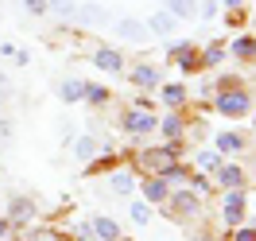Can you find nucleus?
<instances>
[{
    "mask_svg": "<svg viewBox=\"0 0 256 241\" xmlns=\"http://www.w3.org/2000/svg\"><path fill=\"white\" fill-rule=\"evenodd\" d=\"M132 109H144V113H156V97H148V94H140L136 101H132Z\"/></svg>",
    "mask_w": 256,
    "mask_h": 241,
    "instance_id": "obj_38",
    "label": "nucleus"
},
{
    "mask_svg": "<svg viewBox=\"0 0 256 241\" xmlns=\"http://www.w3.org/2000/svg\"><path fill=\"white\" fill-rule=\"evenodd\" d=\"M12 140H16V125L8 117H0V148H8Z\"/></svg>",
    "mask_w": 256,
    "mask_h": 241,
    "instance_id": "obj_33",
    "label": "nucleus"
},
{
    "mask_svg": "<svg viewBox=\"0 0 256 241\" xmlns=\"http://www.w3.org/2000/svg\"><path fill=\"white\" fill-rule=\"evenodd\" d=\"M171 63L178 66V70H182V74H198V70H202V63H198V47H186L182 51V55H175V59H171Z\"/></svg>",
    "mask_w": 256,
    "mask_h": 241,
    "instance_id": "obj_28",
    "label": "nucleus"
},
{
    "mask_svg": "<svg viewBox=\"0 0 256 241\" xmlns=\"http://www.w3.org/2000/svg\"><path fill=\"white\" fill-rule=\"evenodd\" d=\"M82 101H90L94 109H101V105H109V101H112V90H109V86H101V82H86Z\"/></svg>",
    "mask_w": 256,
    "mask_h": 241,
    "instance_id": "obj_22",
    "label": "nucleus"
},
{
    "mask_svg": "<svg viewBox=\"0 0 256 241\" xmlns=\"http://www.w3.org/2000/svg\"><path fill=\"white\" fill-rule=\"evenodd\" d=\"M229 241H256V222L233 225V229H229Z\"/></svg>",
    "mask_w": 256,
    "mask_h": 241,
    "instance_id": "obj_31",
    "label": "nucleus"
},
{
    "mask_svg": "<svg viewBox=\"0 0 256 241\" xmlns=\"http://www.w3.org/2000/svg\"><path fill=\"white\" fill-rule=\"evenodd\" d=\"M8 241H24V237H8Z\"/></svg>",
    "mask_w": 256,
    "mask_h": 241,
    "instance_id": "obj_43",
    "label": "nucleus"
},
{
    "mask_svg": "<svg viewBox=\"0 0 256 241\" xmlns=\"http://www.w3.org/2000/svg\"><path fill=\"white\" fill-rule=\"evenodd\" d=\"M252 171H256V160H252Z\"/></svg>",
    "mask_w": 256,
    "mask_h": 241,
    "instance_id": "obj_44",
    "label": "nucleus"
},
{
    "mask_svg": "<svg viewBox=\"0 0 256 241\" xmlns=\"http://www.w3.org/2000/svg\"><path fill=\"white\" fill-rule=\"evenodd\" d=\"M4 218L16 225V233H24V229H28V225H35V218H39V202H35L32 194H8Z\"/></svg>",
    "mask_w": 256,
    "mask_h": 241,
    "instance_id": "obj_4",
    "label": "nucleus"
},
{
    "mask_svg": "<svg viewBox=\"0 0 256 241\" xmlns=\"http://www.w3.org/2000/svg\"><path fill=\"white\" fill-rule=\"evenodd\" d=\"M90 229H94V241H120L124 237L120 222L109 218V214H94V218H90Z\"/></svg>",
    "mask_w": 256,
    "mask_h": 241,
    "instance_id": "obj_14",
    "label": "nucleus"
},
{
    "mask_svg": "<svg viewBox=\"0 0 256 241\" xmlns=\"http://www.w3.org/2000/svg\"><path fill=\"white\" fill-rule=\"evenodd\" d=\"M20 8L28 16H47V0H20Z\"/></svg>",
    "mask_w": 256,
    "mask_h": 241,
    "instance_id": "obj_35",
    "label": "nucleus"
},
{
    "mask_svg": "<svg viewBox=\"0 0 256 241\" xmlns=\"http://www.w3.org/2000/svg\"><path fill=\"white\" fill-rule=\"evenodd\" d=\"M252 214V194L248 187H237V191H218V218H222L225 229L233 225H244Z\"/></svg>",
    "mask_w": 256,
    "mask_h": 241,
    "instance_id": "obj_1",
    "label": "nucleus"
},
{
    "mask_svg": "<svg viewBox=\"0 0 256 241\" xmlns=\"http://www.w3.org/2000/svg\"><path fill=\"white\" fill-rule=\"evenodd\" d=\"M12 59H16L20 66H28V63H32V51H28V47H16V55H12Z\"/></svg>",
    "mask_w": 256,
    "mask_h": 241,
    "instance_id": "obj_40",
    "label": "nucleus"
},
{
    "mask_svg": "<svg viewBox=\"0 0 256 241\" xmlns=\"http://www.w3.org/2000/svg\"><path fill=\"white\" fill-rule=\"evenodd\" d=\"M186 187H190V191L198 194V198H210V194L218 191V187H214V179H210L206 171H190V179H186Z\"/></svg>",
    "mask_w": 256,
    "mask_h": 241,
    "instance_id": "obj_29",
    "label": "nucleus"
},
{
    "mask_svg": "<svg viewBox=\"0 0 256 241\" xmlns=\"http://www.w3.org/2000/svg\"><path fill=\"white\" fill-rule=\"evenodd\" d=\"M109 28L116 32V39H120V43H132V47L148 43V24H144V20H136V16H116Z\"/></svg>",
    "mask_w": 256,
    "mask_h": 241,
    "instance_id": "obj_8",
    "label": "nucleus"
},
{
    "mask_svg": "<svg viewBox=\"0 0 256 241\" xmlns=\"http://www.w3.org/2000/svg\"><path fill=\"white\" fill-rule=\"evenodd\" d=\"M248 148V136L237 129H222V132H214V152L218 156H240Z\"/></svg>",
    "mask_w": 256,
    "mask_h": 241,
    "instance_id": "obj_12",
    "label": "nucleus"
},
{
    "mask_svg": "<svg viewBox=\"0 0 256 241\" xmlns=\"http://www.w3.org/2000/svg\"><path fill=\"white\" fill-rule=\"evenodd\" d=\"M120 129H124V136H152V132L160 129V113H144V109H132L128 105L124 113H120Z\"/></svg>",
    "mask_w": 256,
    "mask_h": 241,
    "instance_id": "obj_5",
    "label": "nucleus"
},
{
    "mask_svg": "<svg viewBox=\"0 0 256 241\" xmlns=\"http://www.w3.org/2000/svg\"><path fill=\"white\" fill-rule=\"evenodd\" d=\"M74 8H78V0H47V12H54L62 20H74Z\"/></svg>",
    "mask_w": 256,
    "mask_h": 241,
    "instance_id": "obj_30",
    "label": "nucleus"
},
{
    "mask_svg": "<svg viewBox=\"0 0 256 241\" xmlns=\"http://www.w3.org/2000/svg\"><path fill=\"white\" fill-rule=\"evenodd\" d=\"M112 12L105 4H94V0H78V8H74V24L78 28H109L112 24Z\"/></svg>",
    "mask_w": 256,
    "mask_h": 241,
    "instance_id": "obj_6",
    "label": "nucleus"
},
{
    "mask_svg": "<svg viewBox=\"0 0 256 241\" xmlns=\"http://www.w3.org/2000/svg\"><path fill=\"white\" fill-rule=\"evenodd\" d=\"M160 101L167 109H182V105L190 101V90H186L182 82H167V86H160Z\"/></svg>",
    "mask_w": 256,
    "mask_h": 241,
    "instance_id": "obj_20",
    "label": "nucleus"
},
{
    "mask_svg": "<svg viewBox=\"0 0 256 241\" xmlns=\"http://www.w3.org/2000/svg\"><path fill=\"white\" fill-rule=\"evenodd\" d=\"M163 210H167L175 222H198V218H206V198H198L190 187H171Z\"/></svg>",
    "mask_w": 256,
    "mask_h": 241,
    "instance_id": "obj_2",
    "label": "nucleus"
},
{
    "mask_svg": "<svg viewBox=\"0 0 256 241\" xmlns=\"http://www.w3.org/2000/svg\"><path fill=\"white\" fill-rule=\"evenodd\" d=\"M160 175L167 179L171 187H186V179H190V163H186V160H175V163H167Z\"/></svg>",
    "mask_w": 256,
    "mask_h": 241,
    "instance_id": "obj_24",
    "label": "nucleus"
},
{
    "mask_svg": "<svg viewBox=\"0 0 256 241\" xmlns=\"http://www.w3.org/2000/svg\"><path fill=\"white\" fill-rule=\"evenodd\" d=\"M120 241H124V237H120Z\"/></svg>",
    "mask_w": 256,
    "mask_h": 241,
    "instance_id": "obj_45",
    "label": "nucleus"
},
{
    "mask_svg": "<svg viewBox=\"0 0 256 241\" xmlns=\"http://www.w3.org/2000/svg\"><path fill=\"white\" fill-rule=\"evenodd\" d=\"M144 24H148V35H160V39H167V35H171V32L178 28V20L171 16L167 8H156V12H152V16L144 20Z\"/></svg>",
    "mask_w": 256,
    "mask_h": 241,
    "instance_id": "obj_19",
    "label": "nucleus"
},
{
    "mask_svg": "<svg viewBox=\"0 0 256 241\" xmlns=\"http://www.w3.org/2000/svg\"><path fill=\"white\" fill-rule=\"evenodd\" d=\"M90 63H94L97 70H105V74H124V55L116 47H94Z\"/></svg>",
    "mask_w": 256,
    "mask_h": 241,
    "instance_id": "obj_13",
    "label": "nucleus"
},
{
    "mask_svg": "<svg viewBox=\"0 0 256 241\" xmlns=\"http://www.w3.org/2000/svg\"><path fill=\"white\" fill-rule=\"evenodd\" d=\"M186 47H190V39H171V43H167V63H171L175 55H182Z\"/></svg>",
    "mask_w": 256,
    "mask_h": 241,
    "instance_id": "obj_36",
    "label": "nucleus"
},
{
    "mask_svg": "<svg viewBox=\"0 0 256 241\" xmlns=\"http://www.w3.org/2000/svg\"><path fill=\"white\" fill-rule=\"evenodd\" d=\"M16 237H24V241H70L62 233V229H54V225H28V229H24V233H16Z\"/></svg>",
    "mask_w": 256,
    "mask_h": 241,
    "instance_id": "obj_21",
    "label": "nucleus"
},
{
    "mask_svg": "<svg viewBox=\"0 0 256 241\" xmlns=\"http://www.w3.org/2000/svg\"><path fill=\"white\" fill-rule=\"evenodd\" d=\"M218 4H222L225 12H229V8H244V0H218Z\"/></svg>",
    "mask_w": 256,
    "mask_h": 241,
    "instance_id": "obj_42",
    "label": "nucleus"
},
{
    "mask_svg": "<svg viewBox=\"0 0 256 241\" xmlns=\"http://www.w3.org/2000/svg\"><path fill=\"white\" fill-rule=\"evenodd\" d=\"M210 179H214L218 191H237V187H248V167H240V163H233V160H222V167Z\"/></svg>",
    "mask_w": 256,
    "mask_h": 241,
    "instance_id": "obj_7",
    "label": "nucleus"
},
{
    "mask_svg": "<svg viewBox=\"0 0 256 241\" xmlns=\"http://www.w3.org/2000/svg\"><path fill=\"white\" fill-rule=\"evenodd\" d=\"M66 237L70 241H94V229H90V222H78V225H70Z\"/></svg>",
    "mask_w": 256,
    "mask_h": 241,
    "instance_id": "obj_32",
    "label": "nucleus"
},
{
    "mask_svg": "<svg viewBox=\"0 0 256 241\" xmlns=\"http://www.w3.org/2000/svg\"><path fill=\"white\" fill-rule=\"evenodd\" d=\"M82 90H86V82H82V78H66L62 86H58V101H62V105H78Z\"/></svg>",
    "mask_w": 256,
    "mask_h": 241,
    "instance_id": "obj_26",
    "label": "nucleus"
},
{
    "mask_svg": "<svg viewBox=\"0 0 256 241\" xmlns=\"http://www.w3.org/2000/svg\"><path fill=\"white\" fill-rule=\"evenodd\" d=\"M70 148H74V160H78V163H94L97 152H101V140H97L94 132H82V136L70 140Z\"/></svg>",
    "mask_w": 256,
    "mask_h": 241,
    "instance_id": "obj_16",
    "label": "nucleus"
},
{
    "mask_svg": "<svg viewBox=\"0 0 256 241\" xmlns=\"http://www.w3.org/2000/svg\"><path fill=\"white\" fill-rule=\"evenodd\" d=\"M152 210L156 206H148L144 198H128V222L132 225H148L152 222Z\"/></svg>",
    "mask_w": 256,
    "mask_h": 241,
    "instance_id": "obj_27",
    "label": "nucleus"
},
{
    "mask_svg": "<svg viewBox=\"0 0 256 241\" xmlns=\"http://www.w3.org/2000/svg\"><path fill=\"white\" fill-rule=\"evenodd\" d=\"M109 191L116 194V198H136V191H140V175H136V167H132V163L109 171Z\"/></svg>",
    "mask_w": 256,
    "mask_h": 241,
    "instance_id": "obj_9",
    "label": "nucleus"
},
{
    "mask_svg": "<svg viewBox=\"0 0 256 241\" xmlns=\"http://www.w3.org/2000/svg\"><path fill=\"white\" fill-rule=\"evenodd\" d=\"M163 140H186L190 136V121L182 117V109H167L160 117V129H156Z\"/></svg>",
    "mask_w": 256,
    "mask_h": 241,
    "instance_id": "obj_10",
    "label": "nucleus"
},
{
    "mask_svg": "<svg viewBox=\"0 0 256 241\" xmlns=\"http://www.w3.org/2000/svg\"><path fill=\"white\" fill-rule=\"evenodd\" d=\"M190 241H218V237H214V233H210V229H198V233H194Z\"/></svg>",
    "mask_w": 256,
    "mask_h": 241,
    "instance_id": "obj_41",
    "label": "nucleus"
},
{
    "mask_svg": "<svg viewBox=\"0 0 256 241\" xmlns=\"http://www.w3.org/2000/svg\"><path fill=\"white\" fill-rule=\"evenodd\" d=\"M225 59H229V47H225L222 39H210L206 47L198 51V63H202V70H218Z\"/></svg>",
    "mask_w": 256,
    "mask_h": 241,
    "instance_id": "obj_18",
    "label": "nucleus"
},
{
    "mask_svg": "<svg viewBox=\"0 0 256 241\" xmlns=\"http://www.w3.org/2000/svg\"><path fill=\"white\" fill-rule=\"evenodd\" d=\"M214 109L229 117V121H240L252 113V90L248 86H229V90H214Z\"/></svg>",
    "mask_w": 256,
    "mask_h": 241,
    "instance_id": "obj_3",
    "label": "nucleus"
},
{
    "mask_svg": "<svg viewBox=\"0 0 256 241\" xmlns=\"http://www.w3.org/2000/svg\"><path fill=\"white\" fill-rule=\"evenodd\" d=\"M140 198H144L148 206H163V202H167V194H171V183H167V179L163 175H144L140 179Z\"/></svg>",
    "mask_w": 256,
    "mask_h": 241,
    "instance_id": "obj_11",
    "label": "nucleus"
},
{
    "mask_svg": "<svg viewBox=\"0 0 256 241\" xmlns=\"http://www.w3.org/2000/svg\"><path fill=\"white\" fill-rule=\"evenodd\" d=\"M163 8L182 24V20H198V0H163Z\"/></svg>",
    "mask_w": 256,
    "mask_h": 241,
    "instance_id": "obj_23",
    "label": "nucleus"
},
{
    "mask_svg": "<svg viewBox=\"0 0 256 241\" xmlns=\"http://www.w3.org/2000/svg\"><path fill=\"white\" fill-rule=\"evenodd\" d=\"M222 160H225V156H218L214 148H198V152H194V167L206 171V175H214V171L222 167Z\"/></svg>",
    "mask_w": 256,
    "mask_h": 241,
    "instance_id": "obj_25",
    "label": "nucleus"
},
{
    "mask_svg": "<svg viewBox=\"0 0 256 241\" xmlns=\"http://www.w3.org/2000/svg\"><path fill=\"white\" fill-rule=\"evenodd\" d=\"M218 8H222L218 0H198V16L206 20V24H210V20H218Z\"/></svg>",
    "mask_w": 256,
    "mask_h": 241,
    "instance_id": "obj_34",
    "label": "nucleus"
},
{
    "mask_svg": "<svg viewBox=\"0 0 256 241\" xmlns=\"http://www.w3.org/2000/svg\"><path fill=\"white\" fill-rule=\"evenodd\" d=\"M128 82L136 90H160V66L156 63H136L128 70Z\"/></svg>",
    "mask_w": 256,
    "mask_h": 241,
    "instance_id": "obj_15",
    "label": "nucleus"
},
{
    "mask_svg": "<svg viewBox=\"0 0 256 241\" xmlns=\"http://www.w3.org/2000/svg\"><path fill=\"white\" fill-rule=\"evenodd\" d=\"M229 47V59H237L240 66L256 63V35H237L233 43H225Z\"/></svg>",
    "mask_w": 256,
    "mask_h": 241,
    "instance_id": "obj_17",
    "label": "nucleus"
},
{
    "mask_svg": "<svg viewBox=\"0 0 256 241\" xmlns=\"http://www.w3.org/2000/svg\"><path fill=\"white\" fill-rule=\"evenodd\" d=\"M8 97H12V78L0 70V109H4V101H8Z\"/></svg>",
    "mask_w": 256,
    "mask_h": 241,
    "instance_id": "obj_37",
    "label": "nucleus"
},
{
    "mask_svg": "<svg viewBox=\"0 0 256 241\" xmlns=\"http://www.w3.org/2000/svg\"><path fill=\"white\" fill-rule=\"evenodd\" d=\"M8 237H16V225L8 222V218H0V241H8Z\"/></svg>",
    "mask_w": 256,
    "mask_h": 241,
    "instance_id": "obj_39",
    "label": "nucleus"
}]
</instances>
